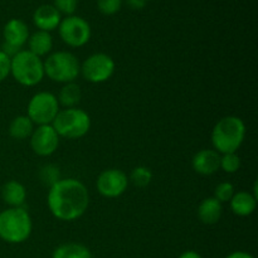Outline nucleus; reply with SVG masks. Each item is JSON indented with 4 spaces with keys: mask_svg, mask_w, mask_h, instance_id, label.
<instances>
[{
    "mask_svg": "<svg viewBox=\"0 0 258 258\" xmlns=\"http://www.w3.org/2000/svg\"><path fill=\"white\" fill-rule=\"evenodd\" d=\"M33 131H34V123L27 115L17 116L10 122L9 134L15 140H25V139L30 138Z\"/></svg>",
    "mask_w": 258,
    "mask_h": 258,
    "instance_id": "obj_20",
    "label": "nucleus"
},
{
    "mask_svg": "<svg viewBox=\"0 0 258 258\" xmlns=\"http://www.w3.org/2000/svg\"><path fill=\"white\" fill-rule=\"evenodd\" d=\"M39 180L44 186H48V188L53 186L57 181L60 180L59 168L53 164H47V165L42 166L39 170Z\"/></svg>",
    "mask_w": 258,
    "mask_h": 258,
    "instance_id": "obj_23",
    "label": "nucleus"
},
{
    "mask_svg": "<svg viewBox=\"0 0 258 258\" xmlns=\"http://www.w3.org/2000/svg\"><path fill=\"white\" fill-rule=\"evenodd\" d=\"M59 136L52 125H42L30 135V148L39 156H50L59 146Z\"/></svg>",
    "mask_w": 258,
    "mask_h": 258,
    "instance_id": "obj_11",
    "label": "nucleus"
},
{
    "mask_svg": "<svg viewBox=\"0 0 258 258\" xmlns=\"http://www.w3.org/2000/svg\"><path fill=\"white\" fill-rule=\"evenodd\" d=\"M78 0H53V7L59 12V14H64L67 17L75 14L77 10Z\"/></svg>",
    "mask_w": 258,
    "mask_h": 258,
    "instance_id": "obj_27",
    "label": "nucleus"
},
{
    "mask_svg": "<svg viewBox=\"0 0 258 258\" xmlns=\"http://www.w3.org/2000/svg\"><path fill=\"white\" fill-rule=\"evenodd\" d=\"M52 126L59 138L75 140L87 135L91 128V117L82 108H64L59 110Z\"/></svg>",
    "mask_w": 258,
    "mask_h": 258,
    "instance_id": "obj_6",
    "label": "nucleus"
},
{
    "mask_svg": "<svg viewBox=\"0 0 258 258\" xmlns=\"http://www.w3.org/2000/svg\"><path fill=\"white\" fill-rule=\"evenodd\" d=\"M44 66V76L57 83L75 82L81 72V63L73 53L67 50L48 54L47 59L43 62Z\"/></svg>",
    "mask_w": 258,
    "mask_h": 258,
    "instance_id": "obj_5",
    "label": "nucleus"
},
{
    "mask_svg": "<svg viewBox=\"0 0 258 258\" xmlns=\"http://www.w3.org/2000/svg\"><path fill=\"white\" fill-rule=\"evenodd\" d=\"M32 229V218L23 207L8 208L0 213V238L7 243H23L30 237Z\"/></svg>",
    "mask_w": 258,
    "mask_h": 258,
    "instance_id": "obj_3",
    "label": "nucleus"
},
{
    "mask_svg": "<svg viewBox=\"0 0 258 258\" xmlns=\"http://www.w3.org/2000/svg\"><path fill=\"white\" fill-rule=\"evenodd\" d=\"M123 0H97V8L103 15H113L120 12Z\"/></svg>",
    "mask_w": 258,
    "mask_h": 258,
    "instance_id": "obj_26",
    "label": "nucleus"
},
{
    "mask_svg": "<svg viewBox=\"0 0 258 258\" xmlns=\"http://www.w3.org/2000/svg\"><path fill=\"white\" fill-rule=\"evenodd\" d=\"M59 112L57 96L50 92H38L28 102L27 116L34 125H52Z\"/></svg>",
    "mask_w": 258,
    "mask_h": 258,
    "instance_id": "obj_7",
    "label": "nucleus"
},
{
    "mask_svg": "<svg viewBox=\"0 0 258 258\" xmlns=\"http://www.w3.org/2000/svg\"><path fill=\"white\" fill-rule=\"evenodd\" d=\"M151 180H153V173L150 169L143 165L134 168L128 178V181H131L138 188H145L151 183Z\"/></svg>",
    "mask_w": 258,
    "mask_h": 258,
    "instance_id": "obj_22",
    "label": "nucleus"
},
{
    "mask_svg": "<svg viewBox=\"0 0 258 258\" xmlns=\"http://www.w3.org/2000/svg\"><path fill=\"white\" fill-rule=\"evenodd\" d=\"M241 168V158L237 155V153L223 154L221 156V165L219 169L228 174H234Z\"/></svg>",
    "mask_w": 258,
    "mask_h": 258,
    "instance_id": "obj_24",
    "label": "nucleus"
},
{
    "mask_svg": "<svg viewBox=\"0 0 258 258\" xmlns=\"http://www.w3.org/2000/svg\"><path fill=\"white\" fill-rule=\"evenodd\" d=\"M52 258H92V256L86 246L71 242L58 246L53 252Z\"/></svg>",
    "mask_w": 258,
    "mask_h": 258,
    "instance_id": "obj_21",
    "label": "nucleus"
},
{
    "mask_svg": "<svg viewBox=\"0 0 258 258\" xmlns=\"http://www.w3.org/2000/svg\"><path fill=\"white\" fill-rule=\"evenodd\" d=\"M246 138V125L238 116H226L214 125L212 144L217 153H237Z\"/></svg>",
    "mask_w": 258,
    "mask_h": 258,
    "instance_id": "obj_2",
    "label": "nucleus"
},
{
    "mask_svg": "<svg viewBox=\"0 0 258 258\" xmlns=\"http://www.w3.org/2000/svg\"><path fill=\"white\" fill-rule=\"evenodd\" d=\"M221 154L211 149H203L193 156L191 166L194 171L201 175H212L219 170Z\"/></svg>",
    "mask_w": 258,
    "mask_h": 258,
    "instance_id": "obj_13",
    "label": "nucleus"
},
{
    "mask_svg": "<svg viewBox=\"0 0 258 258\" xmlns=\"http://www.w3.org/2000/svg\"><path fill=\"white\" fill-rule=\"evenodd\" d=\"M234 186L233 184L228 183V181H223V183L218 184L214 189V198L219 202V203H229L232 197L234 196Z\"/></svg>",
    "mask_w": 258,
    "mask_h": 258,
    "instance_id": "obj_25",
    "label": "nucleus"
},
{
    "mask_svg": "<svg viewBox=\"0 0 258 258\" xmlns=\"http://www.w3.org/2000/svg\"><path fill=\"white\" fill-rule=\"evenodd\" d=\"M3 37L5 44L22 49L29 38V28L22 19H10L3 29Z\"/></svg>",
    "mask_w": 258,
    "mask_h": 258,
    "instance_id": "obj_12",
    "label": "nucleus"
},
{
    "mask_svg": "<svg viewBox=\"0 0 258 258\" xmlns=\"http://www.w3.org/2000/svg\"><path fill=\"white\" fill-rule=\"evenodd\" d=\"M62 20L59 12L50 4H43L35 9L33 14V23L38 30L50 33L52 30L58 29Z\"/></svg>",
    "mask_w": 258,
    "mask_h": 258,
    "instance_id": "obj_14",
    "label": "nucleus"
},
{
    "mask_svg": "<svg viewBox=\"0 0 258 258\" xmlns=\"http://www.w3.org/2000/svg\"><path fill=\"white\" fill-rule=\"evenodd\" d=\"M222 212H223L222 203H219L214 197H211V198H206L201 202L197 214L202 223L211 226V224L218 223L222 217Z\"/></svg>",
    "mask_w": 258,
    "mask_h": 258,
    "instance_id": "obj_17",
    "label": "nucleus"
},
{
    "mask_svg": "<svg viewBox=\"0 0 258 258\" xmlns=\"http://www.w3.org/2000/svg\"><path fill=\"white\" fill-rule=\"evenodd\" d=\"M126 4L134 10L143 9L146 5V0H126Z\"/></svg>",
    "mask_w": 258,
    "mask_h": 258,
    "instance_id": "obj_29",
    "label": "nucleus"
},
{
    "mask_svg": "<svg viewBox=\"0 0 258 258\" xmlns=\"http://www.w3.org/2000/svg\"><path fill=\"white\" fill-rule=\"evenodd\" d=\"M146 2H148V0H146Z\"/></svg>",
    "mask_w": 258,
    "mask_h": 258,
    "instance_id": "obj_32",
    "label": "nucleus"
},
{
    "mask_svg": "<svg viewBox=\"0 0 258 258\" xmlns=\"http://www.w3.org/2000/svg\"><path fill=\"white\" fill-rule=\"evenodd\" d=\"M115 60L106 53L91 54L81 64V75L87 82L103 83L110 80L115 73Z\"/></svg>",
    "mask_w": 258,
    "mask_h": 258,
    "instance_id": "obj_9",
    "label": "nucleus"
},
{
    "mask_svg": "<svg viewBox=\"0 0 258 258\" xmlns=\"http://www.w3.org/2000/svg\"><path fill=\"white\" fill-rule=\"evenodd\" d=\"M128 178L120 169H107L98 175L96 188L105 198H118L122 196L128 186Z\"/></svg>",
    "mask_w": 258,
    "mask_h": 258,
    "instance_id": "obj_10",
    "label": "nucleus"
},
{
    "mask_svg": "<svg viewBox=\"0 0 258 258\" xmlns=\"http://www.w3.org/2000/svg\"><path fill=\"white\" fill-rule=\"evenodd\" d=\"M10 75L19 85L33 87L44 78V66L42 58L28 49H22L10 58Z\"/></svg>",
    "mask_w": 258,
    "mask_h": 258,
    "instance_id": "obj_4",
    "label": "nucleus"
},
{
    "mask_svg": "<svg viewBox=\"0 0 258 258\" xmlns=\"http://www.w3.org/2000/svg\"><path fill=\"white\" fill-rule=\"evenodd\" d=\"M231 211L238 217H248L256 211L257 198L249 191H238L234 193L229 201Z\"/></svg>",
    "mask_w": 258,
    "mask_h": 258,
    "instance_id": "obj_15",
    "label": "nucleus"
},
{
    "mask_svg": "<svg viewBox=\"0 0 258 258\" xmlns=\"http://www.w3.org/2000/svg\"><path fill=\"white\" fill-rule=\"evenodd\" d=\"M47 204L53 217L63 222H73L86 213L90 194L82 181L75 178L60 179L48 190Z\"/></svg>",
    "mask_w": 258,
    "mask_h": 258,
    "instance_id": "obj_1",
    "label": "nucleus"
},
{
    "mask_svg": "<svg viewBox=\"0 0 258 258\" xmlns=\"http://www.w3.org/2000/svg\"><path fill=\"white\" fill-rule=\"evenodd\" d=\"M28 50L42 58L48 55L53 49V38L50 33L37 30L28 38Z\"/></svg>",
    "mask_w": 258,
    "mask_h": 258,
    "instance_id": "obj_18",
    "label": "nucleus"
},
{
    "mask_svg": "<svg viewBox=\"0 0 258 258\" xmlns=\"http://www.w3.org/2000/svg\"><path fill=\"white\" fill-rule=\"evenodd\" d=\"M10 75V57L0 50V82L7 80Z\"/></svg>",
    "mask_w": 258,
    "mask_h": 258,
    "instance_id": "obj_28",
    "label": "nucleus"
},
{
    "mask_svg": "<svg viewBox=\"0 0 258 258\" xmlns=\"http://www.w3.org/2000/svg\"><path fill=\"white\" fill-rule=\"evenodd\" d=\"M81 98H82V91L80 86L76 82H70L63 85L58 93L57 100L59 106H63L64 108H72L80 103Z\"/></svg>",
    "mask_w": 258,
    "mask_h": 258,
    "instance_id": "obj_19",
    "label": "nucleus"
},
{
    "mask_svg": "<svg viewBox=\"0 0 258 258\" xmlns=\"http://www.w3.org/2000/svg\"><path fill=\"white\" fill-rule=\"evenodd\" d=\"M226 258H253V256L249 253H247V252L236 251V252H232V253H229Z\"/></svg>",
    "mask_w": 258,
    "mask_h": 258,
    "instance_id": "obj_30",
    "label": "nucleus"
},
{
    "mask_svg": "<svg viewBox=\"0 0 258 258\" xmlns=\"http://www.w3.org/2000/svg\"><path fill=\"white\" fill-rule=\"evenodd\" d=\"M2 198L10 208L23 207L27 199V189L17 180H9L3 185Z\"/></svg>",
    "mask_w": 258,
    "mask_h": 258,
    "instance_id": "obj_16",
    "label": "nucleus"
},
{
    "mask_svg": "<svg viewBox=\"0 0 258 258\" xmlns=\"http://www.w3.org/2000/svg\"><path fill=\"white\" fill-rule=\"evenodd\" d=\"M178 258H203L198 252L196 251H185L180 254Z\"/></svg>",
    "mask_w": 258,
    "mask_h": 258,
    "instance_id": "obj_31",
    "label": "nucleus"
},
{
    "mask_svg": "<svg viewBox=\"0 0 258 258\" xmlns=\"http://www.w3.org/2000/svg\"><path fill=\"white\" fill-rule=\"evenodd\" d=\"M58 33L68 47L80 48L90 42L92 30L87 20L77 15H70L60 20Z\"/></svg>",
    "mask_w": 258,
    "mask_h": 258,
    "instance_id": "obj_8",
    "label": "nucleus"
}]
</instances>
